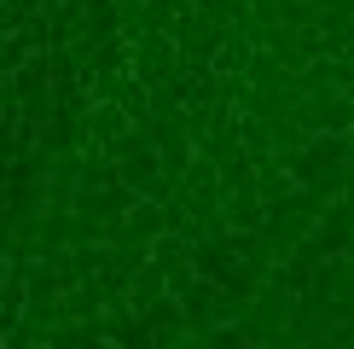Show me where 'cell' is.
I'll list each match as a JSON object with an SVG mask.
<instances>
[{"mask_svg":"<svg viewBox=\"0 0 354 349\" xmlns=\"http://www.w3.org/2000/svg\"><path fill=\"white\" fill-rule=\"evenodd\" d=\"M285 163H290V174H297V186H308L314 198H343V181H348V134H308Z\"/></svg>","mask_w":354,"mask_h":349,"instance_id":"cell-1","label":"cell"},{"mask_svg":"<svg viewBox=\"0 0 354 349\" xmlns=\"http://www.w3.org/2000/svg\"><path fill=\"white\" fill-rule=\"evenodd\" d=\"M151 262L169 274V291H180L192 274H198V268H192V239H186V233H174V227H163L151 239Z\"/></svg>","mask_w":354,"mask_h":349,"instance_id":"cell-2","label":"cell"},{"mask_svg":"<svg viewBox=\"0 0 354 349\" xmlns=\"http://www.w3.org/2000/svg\"><path fill=\"white\" fill-rule=\"evenodd\" d=\"M134 128V116H128L116 99H87V140L93 145H111L116 134H128Z\"/></svg>","mask_w":354,"mask_h":349,"instance_id":"cell-3","label":"cell"},{"mask_svg":"<svg viewBox=\"0 0 354 349\" xmlns=\"http://www.w3.org/2000/svg\"><path fill=\"white\" fill-rule=\"evenodd\" d=\"M163 227H169V204H157V198H134L122 215V239H140V244H151Z\"/></svg>","mask_w":354,"mask_h":349,"instance_id":"cell-4","label":"cell"},{"mask_svg":"<svg viewBox=\"0 0 354 349\" xmlns=\"http://www.w3.org/2000/svg\"><path fill=\"white\" fill-rule=\"evenodd\" d=\"M163 291H169V274L157 268L151 256H145L140 268L128 274V303H134V309H145V303H157V297H163Z\"/></svg>","mask_w":354,"mask_h":349,"instance_id":"cell-5","label":"cell"},{"mask_svg":"<svg viewBox=\"0 0 354 349\" xmlns=\"http://www.w3.org/2000/svg\"><path fill=\"white\" fill-rule=\"evenodd\" d=\"M47 0H0V29H24Z\"/></svg>","mask_w":354,"mask_h":349,"instance_id":"cell-6","label":"cell"},{"mask_svg":"<svg viewBox=\"0 0 354 349\" xmlns=\"http://www.w3.org/2000/svg\"><path fill=\"white\" fill-rule=\"evenodd\" d=\"M0 285H6V256H0Z\"/></svg>","mask_w":354,"mask_h":349,"instance_id":"cell-7","label":"cell"}]
</instances>
